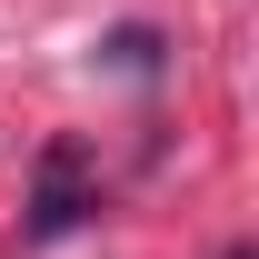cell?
I'll list each match as a JSON object with an SVG mask.
<instances>
[{"label": "cell", "mask_w": 259, "mask_h": 259, "mask_svg": "<svg viewBox=\"0 0 259 259\" xmlns=\"http://www.w3.org/2000/svg\"><path fill=\"white\" fill-rule=\"evenodd\" d=\"M90 220V150L80 140H50L40 150V190H30V239H70V229Z\"/></svg>", "instance_id": "obj_1"}, {"label": "cell", "mask_w": 259, "mask_h": 259, "mask_svg": "<svg viewBox=\"0 0 259 259\" xmlns=\"http://www.w3.org/2000/svg\"><path fill=\"white\" fill-rule=\"evenodd\" d=\"M229 259H249V249H229Z\"/></svg>", "instance_id": "obj_2"}]
</instances>
